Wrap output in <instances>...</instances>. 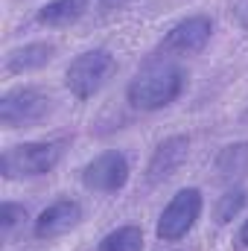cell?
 Wrapping results in <instances>:
<instances>
[{
  "label": "cell",
  "instance_id": "6da1fadb",
  "mask_svg": "<svg viewBox=\"0 0 248 251\" xmlns=\"http://www.w3.org/2000/svg\"><path fill=\"white\" fill-rule=\"evenodd\" d=\"M184 91V70L173 59L158 56L146 62L128 85V102L137 111H161L173 105Z\"/></svg>",
  "mask_w": 248,
  "mask_h": 251
},
{
  "label": "cell",
  "instance_id": "7a4b0ae2",
  "mask_svg": "<svg viewBox=\"0 0 248 251\" xmlns=\"http://www.w3.org/2000/svg\"><path fill=\"white\" fill-rule=\"evenodd\" d=\"M64 143L62 140H47V143H18L9 146L0 158V173L3 178H35L50 173L62 161Z\"/></svg>",
  "mask_w": 248,
  "mask_h": 251
},
{
  "label": "cell",
  "instance_id": "3957f363",
  "mask_svg": "<svg viewBox=\"0 0 248 251\" xmlns=\"http://www.w3.org/2000/svg\"><path fill=\"white\" fill-rule=\"evenodd\" d=\"M114 56L108 50H88L67 64L64 82L76 100H91L114 73Z\"/></svg>",
  "mask_w": 248,
  "mask_h": 251
},
{
  "label": "cell",
  "instance_id": "277c9868",
  "mask_svg": "<svg viewBox=\"0 0 248 251\" xmlns=\"http://www.w3.org/2000/svg\"><path fill=\"white\" fill-rule=\"evenodd\" d=\"M201 193L196 187H184L178 190L175 196H173V201L164 207V213H161V219H158V237L164 240V243H175V240H181L187 237V231H193V225L198 222V216H201Z\"/></svg>",
  "mask_w": 248,
  "mask_h": 251
},
{
  "label": "cell",
  "instance_id": "5b68a950",
  "mask_svg": "<svg viewBox=\"0 0 248 251\" xmlns=\"http://www.w3.org/2000/svg\"><path fill=\"white\" fill-rule=\"evenodd\" d=\"M50 102L53 100L38 88H15V91L3 94V100H0V123L6 128L38 123L47 117Z\"/></svg>",
  "mask_w": 248,
  "mask_h": 251
},
{
  "label": "cell",
  "instance_id": "8992f818",
  "mask_svg": "<svg viewBox=\"0 0 248 251\" xmlns=\"http://www.w3.org/2000/svg\"><path fill=\"white\" fill-rule=\"evenodd\" d=\"M210 32H213V21L207 15H193L184 18L181 24H175L167 38L161 41L158 47V56H167V59H178V56H196L207 47L210 41Z\"/></svg>",
  "mask_w": 248,
  "mask_h": 251
},
{
  "label": "cell",
  "instance_id": "52a82bcc",
  "mask_svg": "<svg viewBox=\"0 0 248 251\" xmlns=\"http://www.w3.org/2000/svg\"><path fill=\"white\" fill-rule=\"evenodd\" d=\"M128 181V161L120 152H102L82 170V184L94 193H117Z\"/></svg>",
  "mask_w": 248,
  "mask_h": 251
},
{
  "label": "cell",
  "instance_id": "ba28073f",
  "mask_svg": "<svg viewBox=\"0 0 248 251\" xmlns=\"http://www.w3.org/2000/svg\"><path fill=\"white\" fill-rule=\"evenodd\" d=\"M82 222V204L73 199H62L50 207H44L35 219V237L38 240H56L67 231H73Z\"/></svg>",
  "mask_w": 248,
  "mask_h": 251
},
{
  "label": "cell",
  "instance_id": "9c48e42d",
  "mask_svg": "<svg viewBox=\"0 0 248 251\" xmlns=\"http://www.w3.org/2000/svg\"><path fill=\"white\" fill-rule=\"evenodd\" d=\"M187 149H190V140H187L184 134L167 137V140L155 149V155H152V161H149V170H146L149 184H161V181L173 178V176L178 173V167L184 164Z\"/></svg>",
  "mask_w": 248,
  "mask_h": 251
},
{
  "label": "cell",
  "instance_id": "30bf717a",
  "mask_svg": "<svg viewBox=\"0 0 248 251\" xmlns=\"http://www.w3.org/2000/svg\"><path fill=\"white\" fill-rule=\"evenodd\" d=\"M53 53H56V47H53V44H44V41H38V44H26V47H18V50L9 53V59H6V70H9V73L38 70V67H44V64L53 59Z\"/></svg>",
  "mask_w": 248,
  "mask_h": 251
},
{
  "label": "cell",
  "instance_id": "8fae6325",
  "mask_svg": "<svg viewBox=\"0 0 248 251\" xmlns=\"http://www.w3.org/2000/svg\"><path fill=\"white\" fill-rule=\"evenodd\" d=\"M88 12V0H53L38 9V21L44 26H70Z\"/></svg>",
  "mask_w": 248,
  "mask_h": 251
},
{
  "label": "cell",
  "instance_id": "7c38bea8",
  "mask_svg": "<svg viewBox=\"0 0 248 251\" xmlns=\"http://www.w3.org/2000/svg\"><path fill=\"white\" fill-rule=\"evenodd\" d=\"M216 173L222 181H234L248 173V140L246 143H231L216 155Z\"/></svg>",
  "mask_w": 248,
  "mask_h": 251
},
{
  "label": "cell",
  "instance_id": "4fadbf2b",
  "mask_svg": "<svg viewBox=\"0 0 248 251\" xmlns=\"http://www.w3.org/2000/svg\"><path fill=\"white\" fill-rule=\"evenodd\" d=\"M99 251H143V231L137 225H123L99 243Z\"/></svg>",
  "mask_w": 248,
  "mask_h": 251
},
{
  "label": "cell",
  "instance_id": "5bb4252c",
  "mask_svg": "<svg viewBox=\"0 0 248 251\" xmlns=\"http://www.w3.org/2000/svg\"><path fill=\"white\" fill-rule=\"evenodd\" d=\"M243 204H246V190L243 187L228 190V193L219 199V204H216V222H219V225L231 222V219L243 210Z\"/></svg>",
  "mask_w": 248,
  "mask_h": 251
},
{
  "label": "cell",
  "instance_id": "9a60e30c",
  "mask_svg": "<svg viewBox=\"0 0 248 251\" xmlns=\"http://www.w3.org/2000/svg\"><path fill=\"white\" fill-rule=\"evenodd\" d=\"M24 219H26V210H24L21 204H9V201H6V204L0 207V231H3V237H9Z\"/></svg>",
  "mask_w": 248,
  "mask_h": 251
},
{
  "label": "cell",
  "instance_id": "2e32d148",
  "mask_svg": "<svg viewBox=\"0 0 248 251\" xmlns=\"http://www.w3.org/2000/svg\"><path fill=\"white\" fill-rule=\"evenodd\" d=\"M234 15H237V21H240V26L248 29V0H240L237 3V9H234Z\"/></svg>",
  "mask_w": 248,
  "mask_h": 251
},
{
  "label": "cell",
  "instance_id": "e0dca14e",
  "mask_svg": "<svg viewBox=\"0 0 248 251\" xmlns=\"http://www.w3.org/2000/svg\"><path fill=\"white\" fill-rule=\"evenodd\" d=\"M125 3H128V0H99L102 9H123Z\"/></svg>",
  "mask_w": 248,
  "mask_h": 251
},
{
  "label": "cell",
  "instance_id": "ac0fdd59",
  "mask_svg": "<svg viewBox=\"0 0 248 251\" xmlns=\"http://www.w3.org/2000/svg\"><path fill=\"white\" fill-rule=\"evenodd\" d=\"M237 240H240V246H243V249H248V219L243 222V228H240V237H237Z\"/></svg>",
  "mask_w": 248,
  "mask_h": 251
}]
</instances>
